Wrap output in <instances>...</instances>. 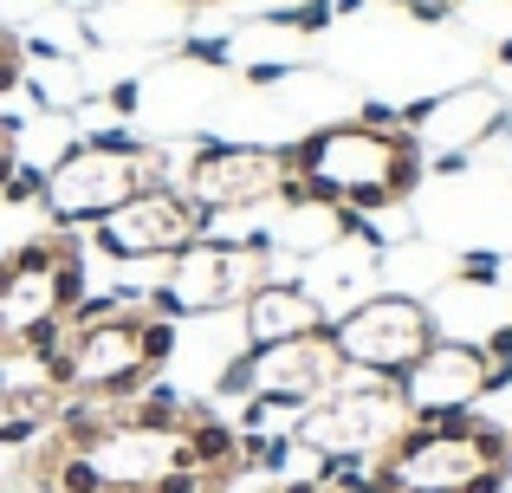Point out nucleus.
I'll list each match as a JSON object with an SVG mask.
<instances>
[{
	"label": "nucleus",
	"instance_id": "dca6fc26",
	"mask_svg": "<svg viewBox=\"0 0 512 493\" xmlns=\"http://www.w3.org/2000/svg\"><path fill=\"white\" fill-rule=\"evenodd\" d=\"M344 241H350V208H331V202H279V221L266 234V247L292 253V260H318V253Z\"/></svg>",
	"mask_w": 512,
	"mask_h": 493
},
{
	"label": "nucleus",
	"instance_id": "1a4fd4ad",
	"mask_svg": "<svg viewBox=\"0 0 512 493\" xmlns=\"http://www.w3.org/2000/svg\"><path fill=\"white\" fill-rule=\"evenodd\" d=\"M344 383V357L331 344V331H312V338H286V344H247L240 357L221 364V396H266V403H325Z\"/></svg>",
	"mask_w": 512,
	"mask_h": 493
},
{
	"label": "nucleus",
	"instance_id": "b1692460",
	"mask_svg": "<svg viewBox=\"0 0 512 493\" xmlns=\"http://www.w3.org/2000/svg\"><path fill=\"white\" fill-rule=\"evenodd\" d=\"M13 137H20V124H13V117H0V182L13 176V163H20V143H13Z\"/></svg>",
	"mask_w": 512,
	"mask_h": 493
},
{
	"label": "nucleus",
	"instance_id": "6e6552de",
	"mask_svg": "<svg viewBox=\"0 0 512 493\" xmlns=\"http://www.w3.org/2000/svg\"><path fill=\"white\" fill-rule=\"evenodd\" d=\"M201 234H208V215H201L175 182H150V189L130 195L124 208H111L85 241L111 266H169L175 253L195 247Z\"/></svg>",
	"mask_w": 512,
	"mask_h": 493
},
{
	"label": "nucleus",
	"instance_id": "f3484780",
	"mask_svg": "<svg viewBox=\"0 0 512 493\" xmlns=\"http://www.w3.org/2000/svg\"><path fill=\"white\" fill-rule=\"evenodd\" d=\"M52 416H59V396L33 377H0V448H26L39 435H52Z\"/></svg>",
	"mask_w": 512,
	"mask_h": 493
},
{
	"label": "nucleus",
	"instance_id": "4be33fe9",
	"mask_svg": "<svg viewBox=\"0 0 512 493\" xmlns=\"http://www.w3.org/2000/svg\"><path fill=\"white\" fill-rule=\"evenodd\" d=\"M389 7H402L409 20H422V26H441V20H454L461 0H389Z\"/></svg>",
	"mask_w": 512,
	"mask_h": 493
},
{
	"label": "nucleus",
	"instance_id": "423d86ee",
	"mask_svg": "<svg viewBox=\"0 0 512 493\" xmlns=\"http://www.w3.org/2000/svg\"><path fill=\"white\" fill-rule=\"evenodd\" d=\"M441 338L435 325V305L422 292H370L363 305H350L344 318H331V344H338L344 370L350 377H383V383H402L415 364L428 357V344Z\"/></svg>",
	"mask_w": 512,
	"mask_h": 493
},
{
	"label": "nucleus",
	"instance_id": "4468645a",
	"mask_svg": "<svg viewBox=\"0 0 512 493\" xmlns=\"http://www.w3.org/2000/svg\"><path fill=\"white\" fill-rule=\"evenodd\" d=\"M312 331H331V318L318 312V299L299 286V279H260L240 305V338L247 344H286V338H312Z\"/></svg>",
	"mask_w": 512,
	"mask_h": 493
},
{
	"label": "nucleus",
	"instance_id": "9d476101",
	"mask_svg": "<svg viewBox=\"0 0 512 493\" xmlns=\"http://www.w3.org/2000/svg\"><path fill=\"white\" fill-rule=\"evenodd\" d=\"M72 396H98V403H130L137 390H150L156 370L143 357V312H117L98 325H72Z\"/></svg>",
	"mask_w": 512,
	"mask_h": 493
},
{
	"label": "nucleus",
	"instance_id": "cd10ccee",
	"mask_svg": "<svg viewBox=\"0 0 512 493\" xmlns=\"http://www.w3.org/2000/svg\"><path fill=\"white\" fill-rule=\"evenodd\" d=\"M286 7H292V0H286Z\"/></svg>",
	"mask_w": 512,
	"mask_h": 493
},
{
	"label": "nucleus",
	"instance_id": "7ed1b4c3",
	"mask_svg": "<svg viewBox=\"0 0 512 493\" xmlns=\"http://www.w3.org/2000/svg\"><path fill=\"white\" fill-rule=\"evenodd\" d=\"M91 292V241L85 234H33L13 253H0V364L13 357V344L46 318L72 325L78 299Z\"/></svg>",
	"mask_w": 512,
	"mask_h": 493
},
{
	"label": "nucleus",
	"instance_id": "bb28decb",
	"mask_svg": "<svg viewBox=\"0 0 512 493\" xmlns=\"http://www.w3.org/2000/svg\"><path fill=\"white\" fill-rule=\"evenodd\" d=\"M0 493H13V487H0Z\"/></svg>",
	"mask_w": 512,
	"mask_h": 493
},
{
	"label": "nucleus",
	"instance_id": "9b49d317",
	"mask_svg": "<svg viewBox=\"0 0 512 493\" xmlns=\"http://www.w3.org/2000/svg\"><path fill=\"white\" fill-rule=\"evenodd\" d=\"M85 46L98 52H182L195 33V13L175 0H98V7H72Z\"/></svg>",
	"mask_w": 512,
	"mask_h": 493
},
{
	"label": "nucleus",
	"instance_id": "a878e982",
	"mask_svg": "<svg viewBox=\"0 0 512 493\" xmlns=\"http://www.w3.org/2000/svg\"><path fill=\"white\" fill-rule=\"evenodd\" d=\"M175 7H188V13H195V7H227V0H175Z\"/></svg>",
	"mask_w": 512,
	"mask_h": 493
},
{
	"label": "nucleus",
	"instance_id": "f257e3e1",
	"mask_svg": "<svg viewBox=\"0 0 512 493\" xmlns=\"http://www.w3.org/2000/svg\"><path fill=\"white\" fill-rule=\"evenodd\" d=\"M286 163L292 176L279 182V202H331V208H350V215L409 202L428 182V150L415 130H370L357 117L292 137Z\"/></svg>",
	"mask_w": 512,
	"mask_h": 493
},
{
	"label": "nucleus",
	"instance_id": "2eb2a0df",
	"mask_svg": "<svg viewBox=\"0 0 512 493\" xmlns=\"http://www.w3.org/2000/svg\"><path fill=\"white\" fill-rule=\"evenodd\" d=\"M299 286L318 299V312L325 318H344L350 305H363L370 292H383V253L363 247V241H344L331 253H318V260L299 266Z\"/></svg>",
	"mask_w": 512,
	"mask_h": 493
},
{
	"label": "nucleus",
	"instance_id": "aec40b11",
	"mask_svg": "<svg viewBox=\"0 0 512 493\" xmlns=\"http://www.w3.org/2000/svg\"><path fill=\"white\" fill-rule=\"evenodd\" d=\"M20 85H26V39L0 20V98H13Z\"/></svg>",
	"mask_w": 512,
	"mask_h": 493
},
{
	"label": "nucleus",
	"instance_id": "a211bd4d",
	"mask_svg": "<svg viewBox=\"0 0 512 493\" xmlns=\"http://www.w3.org/2000/svg\"><path fill=\"white\" fill-rule=\"evenodd\" d=\"M39 195H46V169L39 163H13V176L0 182V208H39Z\"/></svg>",
	"mask_w": 512,
	"mask_h": 493
},
{
	"label": "nucleus",
	"instance_id": "5701e85b",
	"mask_svg": "<svg viewBox=\"0 0 512 493\" xmlns=\"http://www.w3.org/2000/svg\"><path fill=\"white\" fill-rule=\"evenodd\" d=\"M150 493H208V481H201L195 468H169V474H163V481H156Z\"/></svg>",
	"mask_w": 512,
	"mask_h": 493
},
{
	"label": "nucleus",
	"instance_id": "412c9836",
	"mask_svg": "<svg viewBox=\"0 0 512 493\" xmlns=\"http://www.w3.org/2000/svg\"><path fill=\"white\" fill-rule=\"evenodd\" d=\"M104 111L124 117V124H130V117H143V78H117V85L104 91Z\"/></svg>",
	"mask_w": 512,
	"mask_h": 493
},
{
	"label": "nucleus",
	"instance_id": "20e7f679",
	"mask_svg": "<svg viewBox=\"0 0 512 493\" xmlns=\"http://www.w3.org/2000/svg\"><path fill=\"white\" fill-rule=\"evenodd\" d=\"M273 279V247L266 234H201L195 247H182L163 266V279L150 286V312L156 318H214V312H240L247 292Z\"/></svg>",
	"mask_w": 512,
	"mask_h": 493
},
{
	"label": "nucleus",
	"instance_id": "6ab92c4d",
	"mask_svg": "<svg viewBox=\"0 0 512 493\" xmlns=\"http://www.w3.org/2000/svg\"><path fill=\"white\" fill-rule=\"evenodd\" d=\"M480 351H487V370H493V396H500L506 383H512V312H506L500 325L487 331V338H480Z\"/></svg>",
	"mask_w": 512,
	"mask_h": 493
},
{
	"label": "nucleus",
	"instance_id": "ddd939ff",
	"mask_svg": "<svg viewBox=\"0 0 512 493\" xmlns=\"http://www.w3.org/2000/svg\"><path fill=\"white\" fill-rule=\"evenodd\" d=\"M506 124V98L500 85H461V91H441V98H422L409 117V130L422 137L428 156H474L493 150Z\"/></svg>",
	"mask_w": 512,
	"mask_h": 493
},
{
	"label": "nucleus",
	"instance_id": "393cba45",
	"mask_svg": "<svg viewBox=\"0 0 512 493\" xmlns=\"http://www.w3.org/2000/svg\"><path fill=\"white\" fill-rule=\"evenodd\" d=\"M266 493H325V487H318V481H299V474H292V481H273Z\"/></svg>",
	"mask_w": 512,
	"mask_h": 493
},
{
	"label": "nucleus",
	"instance_id": "0eeeda50",
	"mask_svg": "<svg viewBox=\"0 0 512 493\" xmlns=\"http://www.w3.org/2000/svg\"><path fill=\"white\" fill-rule=\"evenodd\" d=\"M409 429V403H402L396 383L383 377H350L325 396V403H312L299 416V429H292V442L312 448V455H350V461H376L396 435Z\"/></svg>",
	"mask_w": 512,
	"mask_h": 493
},
{
	"label": "nucleus",
	"instance_id": "39448f33",
	"mask_svg": "<svg viewBox=\"0 0 512 493\" xmlns=\"http://www.w3.org/2000/svg\"><path fill=\"white\" fill-rule=\"evenodd\" d=\"M286 176H292L286 143H260V137H201L175 163V189L208 215V228L234 221V215H253L260 202H279Z\"/></svg>",
	"mask_w": 512,
	"mask_h": 493
},
{
	"label": "nucleus",
	"instance_id": "f8f14e48",
	"mask_svg": "<svg viewBox=\"0 0 512 493\" xmlns=\"http://www.w3.org/2000/svg\"><path fill=\"white\" fill-rule=\"evenodd\" d=\"M409 416H435V409H474L493 396V370H487V351L474 338H435L428 357L396 383Z\"/></svg>",
	"mask_w": 512,
	"mask_h": 493
},
{
	"label": "nucleus",
	"instance_id": "f03ea898",
	"mask_svg": "<svg viewBox=\"0 0 512 493\" xmlns=\"http://www.w3.org/2000/svg\"><path fill=\"white\" fill-rule=\"evenodd\" d=\"M150 182H175L169 143H143L130 130H91L78 137L59 163L46 169V228L59 234H91L111 208H124L130 195H143Z\"/></svg>",
	"mask_w": 512,
	"mask_h": 493
}]
</instances>
